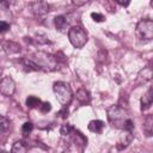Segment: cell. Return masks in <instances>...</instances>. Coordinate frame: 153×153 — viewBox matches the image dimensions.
<instances>
[{
    "label": "cell",
    "instance_id": "cell-1",
    "mask_svg": "<svg viewBox=\"0 0 153 153\" xmlns=\"http://www.w3.org/2000/svg\"><path fill=\"white\" fill-rule=\"evenodd\" d=\"M106 114H108V121L114 128L121 129L123 131H131L134 129L133 118L124 108L120 105H111L108 109Z\"/></svg>",
    "mask_w": 153,
    "mask_h": 153
},
{
    "label": "cell",
    "instance_id": "cell-2",
    "mask_svg": "<svg viewBox=\"0 0 153 153\" xmlns=\"http://www.w3.org/2000/svg\"><path fill=\"white\" fill-rule=\"evenodd\" d=\"M23 63L25 67H32L33 71L43 69V71H55L57 65L55 57H53L50 54L43 53V51H37L33 55L26 57L23 60Z\"/></svg>",
    "mask_w": 153,
    "mask_h": 153
},
{
    "label": "cell",
    "instance_id": "cell-3",
    "mask_svg": "<svg viewBox=\"0 0 153 153\" xmlns=\"http://www.w3.org/2000/svg\"><path fill=\"white\" fill-rule=\"evenodd\" d=\"M54 93L56 99L59 100V103L63 106H67L71 104L72 99H73V91L69 86V84L65 82V81H56L53 86Z\"/></svg>",
    "mask_w": 153,
    "mask_h": 153
},
{
    "label": "cell",
    "instance_id": "cell-4",
    "mask_svg": "<svg viewBox=\"0 0 153 153\" xmlns=\"http://www.w3.org/2000/svg\"><path fill=\"white\" fill-rule=\"evenodd\" d=\"M68 38L74 48H82L87 43V33L81 26H72L68 30Z\"/></svg>",
    "mask_w": 153,
    "mask_h": 153
},
{
    "label": "cell",
    "instance_id": "cell-5",
    "mask_svg": "<svg viewBox=\"0 0 153 153\" xmlns=\"http://www.w3.org/2000/svg\"><path fill=\"white\" fill-rule=\"evenodd\" d=\"M136 36L142 41H151L153 38V20L149 18L141 19L136 25Z\"/></svg>",
    "mask_w": 153,
    "mask_h": 153
},
{
    "label": "cell",
    "instance_id": "cell-6",
    "mask_svg": "<svg viewBox=\"0 0 153 153\" xmlns=\"http://www.w3.org/2000/svg\"><path fill=\"white\" fill-rule=\"evenodd\" d=\"M16 91V82L11 76H5L0 81V93L5 97H11Z\"/></svg>",
    "mask_w": 153,
    "mask_h": 153
},
{
    "label": "cell",
    "instance_id": "cell-7",
    "mask_svg": "<svg viewBox=\"0 0 153 153\" xmlns=\"http://www.w3.org/2000/svg\"><path fill=\"white\" fill-rule=\"evenodd\" d=\"M31 10L35 14L42 16L49 12V5L45 1H35V2H31Z\"/></svg>",
    "mask_w": 153,
    "mask_h": 153
},
{
    "label": "cell",
    "instance_id": "cell-8",
    "mask_svg": "<svg viewBox=\"0 0 153 153\" xmlns=\"http://www.w3.org/2000/svg\"><path fill=\"white\" fill-rule=\"evenodd\" d=\"M152 103H153V90H152V87H149L147 90V92L141 97V100H140L141 111H145V110L149 109Z\"/></svg>",
    "mask_w": 153,
    "mask_h": 153
},
{
    "label": "cell",
    "instance_id": "cell-9",
    "mask_svg": "<svg viewBox=\"0 0 153 153\" xmlns=\"http://www.w3.org/2000/svg\"><path fill=\"white\" fill-rule=\"evenodd\" d=\"M88 130L92 131V133H96V134H100L104 129V122L100 121V120H93L88 123Z\"/></svg>",
    "mask_w": 153,
    "mask_h": 153
},
{
    "label": "cell",
    "instance_id": "cell-10",
    "mask_svg": "<svg viewBox=\"0 0 153 153\" xmlns=\"http://www.w3.org/2000/svg\"><path fill=\"white\" fill-rule=\"evenodd\" d=\"M76 99L81 104H88L91 102V96H90L88 91H86L85 88H79L76 91Z\"/></svg>",
    "mask_w": 153,
    "mask_h": 153
},
{
    "label": "cell",
    "instance_id": "cell-11",
    "mask_svg": "<svg viewBox=\"0 0 153 153\" xmlns=\"http://www.w3.org/2000/svg\"><path fill=\"white\" fill-rule=\"evenodd\" d=\"M143 133L148 137L152 136V134H153V117H152V115H147V117L145 118V122H143Z\"/></svg>",
    "mask_w": 153,
    "mask_h": 153
},
{
    "label": "cell",
    "instance_id": "cell-12",
    "mask_svg": "<svg viewBox=\"0 0 153 153\" xmlns=\"http://www.w3.org/2000/svg\"><path fill=\"white\" fill-rule=\"evenodd\" d=\"M126 134L121 137V140L118 141V145H117V148L118 149H123V148H126L130 142H131V140H133V134H131V131H124Z\"/></svg>",
    "mask_w": 153,
    "mask_h": 153
},
{
    "label": "cell",
    "instance_id": "cell-13",
    "mask_svg": "<svg viewBox=\"0 0 153 153\" xmlns=\"http://www.w3.org/2000/svg\"><path fill=\"white\" fill-rule=\"evenodd\" d=\"M152 79V69L149 67L143 68L137 75V82H146Z\"/></svg>",
    "mask_w": 153,
    "mask_h": 153
},
{
    "label": "cell",
    "instance_id": "cell-14",
    "mask_svg": "<svg viewBox=\"0 0 153 153\" xmlns=\"http://www.w3.org/2000/svg\"><path fill=\"white\" fill-rule=\"evenodd\" d=\"M27 152V146L23 141H16L12 146L11 153H26Z\"/></svg>",
    "mask_w": 153,
    "mask_h": 153
},
{
    "label": "cell",
    "instance_id": "cell-15",
    "mask_svg": "<svg viewBox=\"0 0 153 153\" xmlns=\"http://www.w3.org/2000/svg\"><path fill=\"white\" fill-rule=\"evenodd\" d=\"M25 103H26V106H27V108H31V109H33V108H39V105L42 104L41 99H39L38 97H36V96H29V97L26 98Z\"/></svg>",
    "mask_w": 153,
    "mask_h": 153
},
{
    "label": "cell",
    "instance_id": "cell-16",
    "mask_svg": "<svg viewBox=\"0 0 153 153\" xmlns=\"http://www.w3.org/2000/svg\"><path fill=\"white\" fill-rule=\"evenodd\" d=\"M67 23L68 22H67V19H66L65 16H57V17L54 18V24H55L56 29L60 30V31H63V29L66 27Z\"/></svg>",
    "mask_w": 153,
    "mask_h": 153
},
{
    "label": "cell",
    "instance_id": "cell-17",
    "mask_svg": "<svg viewBox=\"0 0 153 153\" xmlns=\"http://www.w3.org/2000/svg\"><path fill=\"white\" fill-rule=\"evenodd\" d=\"M10 129V121L6 117L0 116V133H6Z\"/></svg>",
    "mask_w": 153,
    "mask_h": 153
},
{
    "label": "cell",
    "instance_id": "cell-18",
    "mask_svg": "<svg viewBox=\"0 0 153 153\" xmlns=\"http://www.w3.org/2000/svg\"><path fill=\"white\" fill-rule=\"evenodd\" d=\"M32 129H33V124L31 122H25L22 127V133H23L24 136H27L32 131Z\"/></svg>",
    "mask_w": 153,
    "mask_h": 153
},
{
    "label": "cell",
    "instance_id": "cell-19",
    "mask_svg": "<svg viewBox=\"0 0 153 153\" xmlns=\"http://www.w3.org/2000/svg\"><path fill=\"white\" fill-rule=\"evenodd\" d=\"M91 18H92L94 22H97V23H102V22L105 20V17H104L103 14H100V13H97V12H92V13H91Z\"/></svg>",
    "mask_w": 153,
    "mask_h": 153
},
{
    "label": "cell",
    "instance_id": "cell-20",
    "mask_svg": "<svg viewBox=\"0 0 153 153\" xmlns=\"http://www.w3.org/2000/svg\"><path fill=\"white\" fill-rule=\"evenodd\" d=\"M39 110H41L43 114H47V112H49V111L51 110V104H50L49 102H44V103H42V104L39 105Z\"/></svg>",
    "mask_w": 153,
    "mask_h": 153
},
{
    "label": "cell",
    "instance_id": "cell-21",
    "mask_svg": "<svg viewBox=\"0 0 153 153\" xmlns=\"http://www.w3.org/2000/svg\"><path fill=\"white\" fill-rule=\"evenodd\" d=\"M8 29H10V24H8L7 22L0 20V33H4V32H6Z\"/></svg>",
    "mask_w": 153,
    "mask_h": 153
},
{
    "label": "cell",
    "instance_id": "cell-22",
    "mask_svg": "<svg viewBox=\"0 0 153 153\" xmlns=\"http://www.w3.org/2000/svg\"><path fill=\"white\" fill-rule=\"evenodd\" d=\"M72 130V127L69 126V124H63L62 126V128H61V133L63 134V135H67V134H69V131Z\"/></svg>",
    "mask_w": 153,
    "mask_h": 153
},
{
    "label": "cell",
    "instance_id": "cell-23",
    "mask_svg": "<svg viewBox=\"0 0 153 153\" xmlns=\"http://www.w3.org/2000/svg\"><path fill=\"white\" fill-rule=\"evenodd\" d=\"M117 4H120L122 6H128L129 5V2H122V1H117Z\"/></svg>",
    "mask_w": 153,
    "mask_h": 153
},
{
    "label": "cell",
    "instance_id": "cell-24",
    "mask_svg": "<svg viewBox=\"0 0 153 153\" xmlns=\"http://www.w3.org/2000/svg\"><path fill=\"white\" fill-rule=\"evenodd\" d=\"M0 153H8V152H6V151H1V149H0Z\"/></svg>",
    "mask_w": 153,
    "mask_h": 153
}]
</instances>
